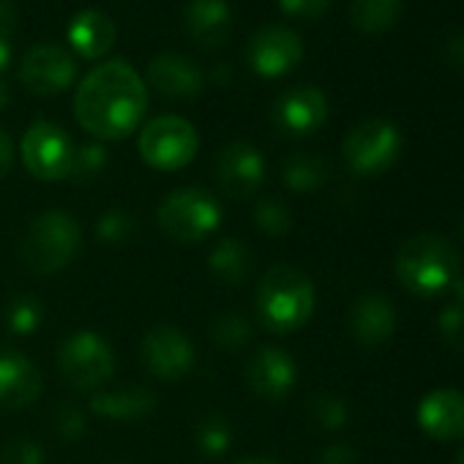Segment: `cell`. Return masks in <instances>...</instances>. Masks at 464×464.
Wrapping results in <instances>:
<instances>
[{"instance_id":"cell-1","label":"cell","mask_w":464,"mask_h":464,"mask_svg":"<svg viewBox=\"0 0 464 464\" xmlns=\"http://www.w3.org/2000/svg\"><path fill=\"white\" fill-rule=\"evenodd\" d=\"M148 110V85L126 61L96 66L74 93L80 126L99 142L129 137Z\"/></svg>"},{"instance_id":"cell-2","label":"cell","mask_w":464,"mask_h":464,"mask_svg":"<svg viewBox=\"0 0 464 464\" xmlns=\"http://www.w3.org/2000/svg\"><path fill=\"white\" fill-rule=\"evenodd\" d=\"M257 317L271 334L304 328L314 312V285L293 266H274L257 285Z\"/></svg>"},{"instance_id":"cell-3","label":"cell","mask_w":464,"mask_h":464,"mask_svg":"<svg viewBox=\"0 0 464 464\" xmlns=\"http://www.w3.org/2000/svg\"><path fill=\"white\" fill-rule=\"evenodd\" d=\"M82 249V229L77 218L66 210H42L28 224L20 257L28 266V271L39 276H50L63 271L77 260Z\"/></svg>"},{"instance_id":"cell-4","label":"cell","mask_w":464,"mask_h":464,"mask_svg":"<svg viewBox=\"0 0 464 464\" xmlns=\"http://www.w3.org/2000/svg\"><path fill=\"white\" fill-rule=\"evenodd\" d=\"M459 271L456 249L440 236H415L396 255V276L415 295L442 293Z\"/></svg>"},{"instance_id":"cell-5","label":"cell","mask_w":464,"mask_h":464,"mask_svg":"<svg viewBox=\"0 0 464 464\" xmlns=\"http://www.w3.org/2000/svg\"><path fill=\"white\" fill-rule=\"evenodd\" d=\"M156 221L167 238H172L178 244H197V241L208 238L218 227L221 205L205 188L186 186V188L169 191L161 199V205L156 210Z\"/></svg>"},{"instance_id":"cell-6","label":"cell","mask_w":464,"mask_h":464,"mask_svg":"<svg viewBox=\"0 0 464 464\" xmlns=\"http://www.w3.org/2000/svg\"><path fill=\"white\" fill-rule=\"evenodd\" d=\"M199 150L197 129L180 115H159L140 134V156L148 167L175 172L191 164Z\"/></svg>"},{"instance_id":"cell-7","label":"cell","mask_w":464,"mask_h":464,"mask_svg":"<svg viewBox=\"0 0 464 464\" xmlns=\"http://www.w3.org/2000/svg\"><path fill=\"white\" fill-rule=\"evenodd\" d=\"M58 369L72 388L102 391L115 374V353L99 334L77 331L61 344Z\"/></svg>"},{"instance_id":"cell-8","label":"cell","mask_w":464,"mask_h":464,"mask_svg":"<svg viewBox=\"0 0 464 464\" xmlns=\"http://www.w3.org/2000/svg\"><path fill=\"white\" fill-rule=\"evenodd\" d=\"M23 161L25 169L39 180H63L72 175L74 142L72 137L53 121L39 118L23 137Z\"/></svg>"},{"instance_id":"cell-9","label":"cell","mask_w":464,"mask_h":464,"mask_svg":"<svg viewBox=\"0 0 464 464\" xmlns=\"http://www.w3.org/2000/svg\"><path fill=\"white\" fill-rule=\"evenodd\" d=\"M401 148V137L393 123L372 118L358 123L344 140V161L358 175H377L388 169Z\"/></svg>"},{"instance_id":"cell-10","label":"cell","mask_w":464,"mask_h":464,"mask_svg":"<svg viewBox=\"0 0 464 464\" xmlns=\"http://www.w3.org/2000/svg\"><path fill=\"white\" fill-rule=\"evenodd\" d=\"M142 366L164 382L183 380L194 369V347L188 336L175 325H156L142 336L140 344Z\"/></svg>"},{"instance_id":"cell-11","label":"cell","mask_w":464,"mask_h":464,"mask_svg":"<svg viewBox=\"0 0 464 464\" xmlns=\"http://www.w3.org/2000/svg\"><path fill=\"white\" fill-rule=\"evenodd\" d=\"M213 178L224 197L246 199L266 178V159L252 142H229L213 161Z\"/></svg>"},{"instance_id":"cell-12","label":"cell","mask_w":464,"mask_h":464,"mask_svg":"<svg viewBox=\"0 0 464 464\" xmlns=\"http://www.w3.org/2000/svg\"><path fill=\"white\" fill-rule=\"evenodd\" d=\"M77 77V61L66 47L36 44L25 53L20 66L23 85L36 96H55L66 91Z\"/></svg>"},{"instance_id":"cell-13","label":"cell","mask_w":464,"mask_h":464,"mask_svg":"<svg viewBox=\"0 0 464 464\" xmlns=\"http://www.w3.org/2000/svg\"><path fill=\"white\" fill-rule=\"evenodd\" d=\"M246 58L260 77H282L301 63L304 42L295 31L285 25H268L252 36L246 47Z\"/></svg>"},{"instance_id":"cell-14","label":"cell","mask_w":464,"mask_h":464,"mask_svg":"<svg viewBox=\"0 0 464 464\" xmlns=\"http://www.w3.org/2000/svg\"><path fill=\"white\" fill-rule=\"evenodd\" d=\"M244 380L255 396H260L266 401H282L295 388L298 369H295V361L282 347L268 344L249 355Z\"/></svg>"},{"instance_id":"cell-15","label":"cell","mask_w":464,"mask_h":464,"mask_svg":"<svg viewBox=\"0 0 464 464\" xmlns=\"http://www.w3.org/2000/svg\"><path fill=\"white\" fill-rule=\"evenodd\" d=\"M328 118V99L320 88L298 85L279 96L274 107V123L293 137L317 131Z\"/></svg>"},{"instance_id":"cell-16","label":"cell","mask_w":464,"mask_h":464,"mask_svg":"<svg viewBox=\"0 0 464 464\" xmlns=\"http://www.w3.org/2000/svg\"><path fill=\"white\" fill-rule=\"evenodd\" d=\"M145 77H148V85L159 96L172 99V102L194 99L202 91V85H205L202 69L191 58L178 55V53H161V55H156L148 63Z\"/></svg>"},{"instance_id":"cell-17","label":"cell","mask_w":464,"mask_h":464,"mask_svg":"<svg viewBox=\"0 0 464 464\" xmlns=\"http://www.w3.org/2000/svg\"><path fill=\"white\" fill-rule=\"evenodd\" d=\"M183 31L202 50H218L232 34L229 0H188L183 9Z\"/></svg>"},{"instance_id":"cell-18","label":"cell","mask_w":464,"mask_h":464,"mask_svg":"<svg viewBox=\"0 0 464 464\" xmlns=\"http://www.w3.org/2000/svg\"><path fill=\"white\" fill-rule=\"evenodd\" d=\"M42 374L31 358L17 350H0V407H31L42 396Z\"/></svg>"},{"instance_id":"cell-19","label":"cell","mask_w":464,"mask_h":464,"mask_svg":"<svg viewBox=\"0 0 464 464\" xmlns=\"http://www.w3.org/2000/svg\"><path fill=\"white\" fill-rule=\"evenodd\" d=\"M156 410V396L145 385H121L110 391H96L91 396V412L104 420L131 423L142 420Z\"/></svg>"},{"instance_id":"cell-20","label":"cell","mask_w":464,"mask_h":464,"mask_svg":"<svg viewBox=\"0 0 464 464\" xmlns=\"http://www.w3.org/2000/svg\"><path fill=\"white\" fill-rule=\"evenodd\" d=\"M418 420L437 440L464 437V393L450 388L429 393L418 407Z\"/></svg>"},{"instance_id":"cell-21","label":"cell","mask_w":464,"mask_h":464,"mask_svg":"<svg viewBox=\"0 0 464 464\" xmlns=\"http://www.w3.org/2000/svg\"><path fill=\"white\" fill-rule=\"evenodd\" d=\"M347 325H350V334L355 342H361L366 347H377L393 334L396 314H393V306L388 304V298L369 293L353 304Z\"/></svg>"},{"instance_id":"cell-22","label":"cell","mask_w":464,"mask_h":464,"mask_svg":"<svg viewBox=\"0 0 464 464\" xmlns=\"http://www.w3.org/2000/svg\"><path fill=\"white\" fill-rule=\"evenodd\" d=\"M115 34H118V28H115L112 17L102 9H85L69 25V42H72L74 53L88 61L104 58L115 44Z\"/></svg>"},{"instance_id":"cell-23","label":"cell","mask_w":464,"mask_h":464,"mask_svg":"<svg viewBox=\"0 0 464 464\" xmlns=\"http://www.w3.org/2000/svg\"><path fill=\"white\" fill-rule=\"evenodd\" d=\"M255 268V257L249 252L246 244H241L238 238H221L216 241V246L208 255V271L216 282L227 285V287H241L246 285V279L252 276Z\"/></svg>"},{"instance_id":"cell-24","label":"cell","mask_w":464,"mask_h":464,"mask_svg":"<svg viewBox=\"0 0 464 464\" xmlns=\"http://www.w3.org/2000/svg\"><path fill=\"white\" fill-rule=\"evenodd\" d=\"M401 14V0H350V23L363 34L391 28Z\"/></svg>"},{"instance_id":"cell-25","label":"cell","mask_w":464,"mask_h":464,"mask_svg":"<svg viewBox=\"0 0 464 464\" xmlns=\"http://www.w3.org/2000/svg\"><path fill=\"white\" fill-rule=\"evenodd\" d=\"M328 178V161L317 153H295L282 167V180L293 191H314Z\"/></svg>"},{"instance_id":"cell-26","label":"cell","mask_w":464,"mask_h":464,"mask_svg":"<svg viewBox=\"0 0 464 464\" xmlns=\"http://www.w3.org/2000/svg\"><path fill=\"white\" fill-rule=\"evenodd\" d=\"M4 320H6V325H9L12 334H17V336H31V334H36V331L42 328V323H44V304H42L36 295H28V293L14 295V298L9 301V306H6Z\"/></svg>"},{"instance_id":"cell-27","label":"cell","mask_w":464,"mask_h":464,"mask_svg":"<svg viewBox=\"0 0 464 464\" xmlns=\"http://www.w3.org/2000/svg\"><path fill=\"white\" fill-rule=\"evenodd\" d=\"M232 442V426L221 412H210L197 423V448L202 456L216 459L224 456Z\"/></svg>"},{"instance_id":"cell-28","label":"cell","mask_w":464,"mask_h":464,"mask_svg":"<svg viewBox=\"0 0 464 464\" xmlns=\"http://www.w3.org/2000/svg\"><path fill=\"white\" fill-rule=\"evenodd\" d=\"M255 224H257L260 232H266V236L282 238L293 227V210L279 197H263L255 205Z\"/></svg>"},{"instance_id":"cell-29","label":"cell","mask_w":464,"mask_h":464,"mask_svg":"<svg viewBox=\"0 0 464 464\" xmlns=\"http://www.w3.org/2000/svg\"><path fill=\"white\" fill-rule=\"evenodd\" d=\"M252 323L244 317V314H221L213 320L210 325V336L218 347L236 353V350H244L249 342H252Z\"/></svg>"},{"instance_id":"cell-30","label":"cell","mask_w":464,"mask_h":464,"mask_svg":"<svg viewBox=\"0 0 464 464\" xmlns=\"http://www.w3.org/2000/svg\"><path fill=\"white\" fill-rule=\"evenodd\" d=\"M306 415L314 426L334 431L347 423V404L334 393H314L306 404Z\"/></svg>"},{"instance_id":"cell-31","label":"cell","mask_w":464,"mask_h":464,"mask_svg":"<svg viewBox=\"0 0 464 464\" xmlns=\"http://www.w3.org/2000/svg\"><path fill=\"white\" fill-rule=\"evenodd\" d=\"M137 232V218L131 213H126L123 208H112V210H104L99 216V224H96V236L110 244V246H121L126 244L131 236Z\"/></svg>"},{"instance_id":"cell-32","label":"cell","mask_w":464,"mask_h":464,"mask_svg":"<svg viewBox=\"0 0 464 464\" xmlns=\"http://www.w3.org/2000/svg\"><path fill=\"white\" fill-rule=\"evenodd\" d=\"M107 167V150L102 142H85L74 148V161H72V178L77 180H96Z\"/></svg>"},{"instance_id":"cell-33","label":"cell","mask_w":464,"mask_h":464,"mask_svg":"<svg viewBox=\"0 0 464 464\" xmlns=\"http://www.w3.org/2000/svg\"><path fill=\"white\" fill-rule=\"evenodd\" d=\"M53 426H55V431H58L61 440L77 442V440L85 434L88 420H85V412H82L74 401H63V404L55 410V415H53Z\"/></svg>"},{"instance_id":"cell-34","label":"cell","mask_w":464,"mask_h":464,"mask_svg":"<svg viewBox=\"0 0 464 464\" xmlns=\"http://www.w3.org/2000/svg\"><path fill=\"white\" fill-rule=\"evenodd\" d=\"M0 464H44V450L31 437H14L0 450Z\"/></svg>"},{"instance_id":"cell-35","label":"cell","mask_w":464,"mask_h":464,"mask_svg":"<svg viewBox=\"0 0 464 464\" xmlns=\"http://www.w3.org/2000/svg\"><path fill=\"white\" fill-rule=\"evenodd\" d=\"M440 331H442V339L453 350L464 353V306H459V304L448 306L440 317Z\"/></svg>"},{"instance_id":"cell-36","label":"cell","mask_w":464,"mask_h":464,"mask_svg":"<svg viewBox=\"0 0 464 464\" xmlns=\"http://www.w3.org/2000/svg\"><path fill=\"white\" fill-rule=\"evenodd\" d=\"M334 0H279L282 12H287L290 17H304V20H314L323 17L331 9Z\"/></svg>"},{"instance_id":"cell-37","label":"cell","mask_w":464,"mask_h":464,"mask_svg":"<svg viewBox=\"0 0 464 464\" xmlns=\"http://www.w3.org/2000/svg\"><path fill=\"white\" fill-rule=\"evenodd\" d=\"M317 464H355V450L344 442H336V445H328L320 456H317Z\"/></svg>"},{"instance_id":"cell-38","label":"cell","mask_w":464,"mask_h":464,"mask_svg":"<svg viewBox=\"0 0 464 464\" xmlns=\"http://www.w3.org/2000/svg\"><path fill=\"white\" fill-rule=\"evenodd\" d=\"M20 25V14L12 0H0V39H9Z\"/></svg>"},{"instance_id":"cell-39","label":"cell","mask_w":464,"mask_h":464,"mask_svg":"<svg viewBox=\"0 0 464 464\" xmlns=\"http://www.w3.org/2000/svg\"><path fill=\"white\" fill-rule=\"evenodd\" d=\"M14 164V145H12V137L0 129V178H4Z\"/></svg>"},{"instance_id":"cell-40","label":"cell","mask_w":464,"mask_h":464,"mask_svg":"<svg viewBox=\"0 0 464 464\" xmlns=\"http://www.w3.org/2000/svg\"><path fill=\"white\" fill-rule=\"evenodd\" d=\"M448 55H450L453 63L464 66V34H461V36H453V39L448 42Z\"/></svg>"},{"instance_id":"cell-41","label":"cell","mask_w":464,"mask_h":464,"mask_svg":"<svg viewBox=\"0 0 464 464\" xmlns=\"http://www.w3.org/2000/svg\"><path fill=\"white\" fill-rule=\"evenodd\" d=\"M9 61H12V47L6 39H0V77H4V72L9 69Z\"/></svg>"},{"instance_id":"cell-42","label":"cell","mask_w":464,"mask_h":464,"mask_svg":"<svg viewBox=\"0 0 464 464\" xmlns=\"http://www.w3.org/2000/svg\"><path fill=\"white\" fill-rule=\"evenodd\" d=\"M236 464H282V461L268 459V456H246V459H238Z\"/></svg>"},{"instance_id":"cell-43","label":"cell","mask_w":464,"mask_h":464,"mask_svg":"<svg viewBox=\"0 0 464 464\" xmlns=\"http://www.w3.org/2000/svg\"><path fill=\"white\" fill-rule=\"evenodd\" d=\"M9 102H12V91H9V85L4 80H0V110H6Z\"/></svg>"},{"instance_id":"cell-44","label":"cell","mask_w":464,"mask_h":464,"mask_svg":"<svg viewBox=\"0 0 464 464\" xmlns=\"http://www.w3.org/2000/svg\"><path fill=\"white\" fill-rule=\"evenodd\" d=\"M453 293H456V304L464 306V279H459V282L453 285Z\"/></svg>"},{"instance_id":"cell-45","label":"cell","mask_w":464,"mask_h":464,"mask_svg":"<svg viewBox=\"0 0 464 464\" xmlns=\"http://www.w3.org/2000/svg\"><path fill=\"white\" fill-rule=\"evenodd\" d=\"M456 464H464V450L459 453V459H456Z\"/></svg>"},{"instance_id":"cell-46","label":"cell","mask_w":464,"mask_h":464,"mask_svg":"<svg viewBox=\"0 0 464 464\" xmlns=\"http://www.w3.org/2000/svg\"><path fill=\"white\" fill-rule=\"evenodd\" d=\"M461 236H464V218H461Z\"/></svg>"}]
</instances>
